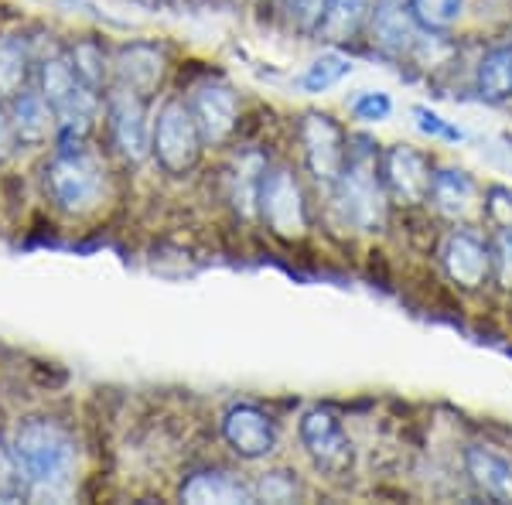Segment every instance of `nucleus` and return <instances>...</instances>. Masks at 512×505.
Wrapping results in <instances>:
<instances>
[{"instance_id":"29","label":"nucleus","mask_w":512,"mask_h":505,"mask_svg":"<svg viewBox=\"0 0 512 505\" xmlns=\"http://www.w3.org/2000/svg\"><path fill=\"white\" fill-rule=\"evenodd\" d=\"M414 117H417V127L424 130V134H431V137H444V140H461L465 134L461 130H454V127H448L437 113H431V110H424V106H417L414 110Z\"/></svg>"},{"instance_id":"2","label":"nucleus","mask_w":512,"mask_h":505,"mask_svg":"<svg viewBox=\"0 0 512 505\" xmlns=\"http://www.w3.org/2000/svg\"><path fill=\"white\" fill-rule=\"evenodd\" d=\"M106 192V171L96 154L86 147H62L45 168V195L59 205L62 212L82 215L93 212L103 202Z\"/></svg>"},{"instance_id":"17","label":"nucleus","mask_w":512,"mask_h":505,"mask_svg":"<svg viewBox=\"0 0 512 505\" xmlns=\"http://www.w3.org/2000/svg\"><path fill=\"white\" fill-rule=\"evenodd\" d=\"M475 86H478V96L489 99V103H509L512 99V41L495 45L482 55Z\"/></svg>"},{"instance_id":"12","label":"nucleus","mask_w":512,"mask_h":505,"mask_svg":"<svg viewBox=\"0 0 512 505\" xmlns=\"http://www.w3.org/2000/svg\"><path fill=\"white\" fill-rule=\"evenodd\" d=\"M117 86L134 89L140 96H151L158 89L164 76V55L158 45H147V41H134V45H123L117 55Z\"/></svg>"},{"instance_id":"15","label":"nucleus","mask_w":512,"mask_h":505,"mask_svg":"<svg viewBox=\"0 0 512 505\" xmlns=\"http://www.w3.org/2000/svg\"><path fill=\"white\" fill-rule=\"evenodd\" d=\"M181 499L195 505L205 502L233 505V502H256V492L253 485H246L233 471H198V475H192L181 485Z\"/></svg>"},{"instance_id":"14","label":"nucleus","mask_w":512,"mask_h":505,"mask_svg":"<svg viewBox=\"0 0 512 505\" xmlns=\"http://www.w3.org/2000/svg\"><path fill=\"white\" fill-rule=\"evenodd\" d=\"M444 267H448L454 284L475 291V287H482L489 280L492 256L485 250V243H478L472 233H454L448 246H444Z\"/></svg>"},{"instance_id":"25","label":"nucleus","mask_w":512,"mask_h":505,"mask_svg":"<svg viewBox=\"0 0 512 505\" xmlns=\"http://www.w3.org/2000/svg\"><path fill=\"white\" fill-rule=\"evenodd\" d=\"M21 495H24V482H21L18 454H14V444H7V437L0 434V502H18Z\"/></svg>"},{"instance_id":"20","label":"nucleus","mask_w":512,"mask_h":505,"mask_svg":"<svg viewBox=\"0 0 512 505\" xmlns=\"http://www.w3.org/2000/svg\"><path fill=\"white\" fill-rule=\"evenodd\" d=\"M407 11L417 28L451 31L465 14V0H407Z\"/></svg>"},{"instance_id":"31","label":"nucleus","mask_w":512,"mask_h":505,"mask_svg":"<svg viewBox=\"0 0 512 505\" xmlns=\"http://www.w3.org/2000/svg\"><path fill=\"white\" fill-rule=\"evenodd\" d=\"M495 253H499V263L512 273V226H502L499 239H495Z\"/></svg>"},{"instance_id":"3","label":"nucleus","mask_w":512,"mask_h":505,"mask_svg":"<svg viewBox=\"0 0 512 505\" xmlns=\"http://www.w3.org/2000/svg\"><path fill=\"white\" fill-rule=\"evenodd\" d=\"M376 175L379 171L369 151H355L345 157L342 175L332 181L335 212L342 215L345 226L369 233L383 222V185Z\"/></svg>"},{"instance_id":"9","label":"nucleus","mask_w":512,"mask_h":505,"mask_svg":"<svg viewBox=\"0 0 512 505\" xmlns=\"http://www.w3.org/2000/svg\"><path fill=\"white\" fill-rule=\"evenodd\" d=\"M301 144H304V161H308L311 175L318 181H325V185H332V181L342 175L345 168V134L342 127L325 117V113H308L301 123Z\"/></svg>"},{"instance_id":"28","label":"nucleus","mask_w":512,"mask_h":505,"mask_svg":"<svg viewBox=\"0 0 512 505\" xmlns=\"http://www.w3.org/2000/svg\"><path fill=\"white\" fill-rule=\"evenodd\" d=\"M325 7H328V0H291L294 21L301 24L304 31H318L321 18H325Z\"/></svg>"},{"instance_id":"5","label":"nucleus","mask_w":512,"mask_h":505,"mask_svg":"<svg viewBox=\"0 0 512 505\" xmlns=\"http://www.w3.org/2000/svg\"><path fill=\"white\" fill-rule=\"evenodd\" d=\"M106 123H110V140L127 161H144L154 144V127L147 120V96L134 93L127 86H113L106 96Z\"/></svg>"},{"instance_id":"4","label":"nucleus","mask_w":512,"mask_h":505,"mask_svg":"<svg viewBox=\"0 0 512 505\" xmlns=\"http://www.w3.org/2000/svg\"><path fill=\"white\" fill-rule=\"evenodd\" d=\"M202 144L205 140L195 123L192 106L181 103V99L164 103L158 113V123H154V144H151V151L161 161V168L171 171V175L192 171L198 154H202Z\"/></svg>"},{"instance_id":"19","label":"nucleus","mask_w":512,"mask_h":505,"mask_svg":"<svg viewBox=\"0 0 512 505\" xmlns=\"http://www.w3.org/2000/svg\"><path fill=\"white\" fill-rule=\"evenodd\" d=\"M431 198L444 215H465L475 205V181L458 168H444L434 175Z\"/></svg>"},{"instance_id":"18","label":"nucleus","mask_w":512,"mask_h":505,"mask_svg":"<svg viewBox=\"0 0 512 505\" xmlns=\"http://www.w3.org/2000/svg\"><path fill=\"white\" fill-rule=\"evenodd\" d=\"M379 0H328L325 18L318 24V35L328 41H349L355 31L373 18Z\"/></svg>"},{"instance_id":"24","label":"nucleus","mask_w":512,"mask_h":505,"mask_svg":"<svg viewBox=\"0 0 512 505\" xmlns=\"http://www.w3.org/2000/svg\"><path fill=\"white\" fill-rule=\"evenodd\" d=\"M72 69H76V76L86 82L89 89H103V79H106V55L103 48L96 45V41H79L76 48H72Z\"/></svg>"},{"instance_id":"13","label":"nucleus","mask_w":512,"mask_h":505,"mask_svg":"<svg viewBox=\"0 0 512 505\" xmlns=\"http://www.w3.org/2000/svg\"><path fill=\"white\" fill-rule=\"evenodd\" d=\"M11 123L18 130V140L28 147H38L59 134V117H55L52 103L41 93H31V89H21V93L11 96Z\"/></svg>"},{"instance_id":"10","label":"nucleus","mask_w":512,"mask_h":505,"mask_svg":"<svg viewBox=\"0 0 512 505\" xmlns=\"http://www.w3.org/2000/svg\"><path fill=\"white\" fill-rule=\"evenodd\" d=\"M379 175H383L386 192L396 195L400 202H424V198H431L434 171L427 164V157L414 151V147H390Z\"/></svg>"},{"instance_id":"16","label":"nucleus","mask_w":512,"mask_h":505,"mask_svg":"<svg viewBox=\"0 0 512 505\" xmlns=\"http://www.w3.org/2000/svg\"><path fill=\"white\" fill-rule=\"evenodd\" d=\"M468 478L482 495L495 502H512V465L489 447H468L465 451Z\"/></svg>"},{"instance_id":"8","label":"nucleus","mask_w":512,"mask_h":505,"mask_svg":"<svg viewBox=\"0 0 512 505\" xmlns=\"http://www.w3.org/2000/svg\"><path fill=\"white\" fill-rule=\"evenodd\" d=\"M222 437H226V444L246 461L270 458L280 444L274 417L263 413L260 407H253V403H236V407L222 417Z\"/></svg>"},{"instance_id":"30","label":"nucleus","mask_w":512,"mask_h":505,"mask_svg":"<svg viewBox=\"0 0 512 505\" xmlns=\"http://www.w3.org/2000/svg\"><path fill=\"white\" fill-rule=\"evenodd\" d=\"M18 130H14V123H11V117H7L4 110H0V161H7L14 151H18Z\"/></svg>"},{"instance_id":"22","label":"nucleus","mask_w":512,"mask_h":505,"mask_svg":"<svg viewBox=\"0 0 512 505\" xmlns=\"http://www.w3.org/2000/svg\"><path fill=\"white\" fill-rule=\"evenodd\" d=\"M79 82L82 79L76 76L72 62L62 59V55H52V59L41 62V96H45L48 103H52V110H55V106H62L65 99L76 93Z\"/></svg>"},{"instance_id":"23","label":"nucleus","mask_w":512,"mask_h":505,"mask_svg":"<svg viewBox=\"0 0 512 505\" xmlns=\"http://www.w3.org/2000/svg\"><path fill=\"white\" fill-rule=\"evenodd\" d=\"M349 72H352V62L345 59V55L328 52V55H321V59H315L308 65V72L301 76V89L304 93H325V89L338 86Z\"/></svg>"},{"instance_id":"26","label":"nucleus","mask_w":512,"mask_h":505,"mask_svg":"<svg viewBox=\"0 0 512 505\" xmlns=\"http://www.w3.org/2000/svg\"><path fill=\"white\" fill-rule=\"evenodd\" d=\"M253 492H256V499H267V502H291L297 485L287 471H274V475H267L260 485H253Z\"/></svg>"},{"instance_id":"6","label":"nucleus","mask_w":512,"mask_h":505,"mask_svg":"<svg viewBox=\"0 0 512 505\" xmlns=\"http://www.w3.org/2000/svg\"><path fill=\"white\" fill-rule=\"evenodd\" d=\"M297 434H301L304 451L311 454L318 471H325V475H345L352 468V441L335 413L308 410L301 417Z\"/></svg>"},{"instance_id":"1","label":"nucleus","mask_w":512,"mask_h":505,"mask_svg":"<svg viewBox=\"0 0 512 505\" xmlns=\"http://www.w3.org/2000/svg\"><path fill=\"white\" fill-rule=\"evenodd\" d=\"M24 495L35 502H65L76 488V441L62 424L31 417L14 437Z\"/></svg>"},{"instance_id":"11","label":"nucleus","mask_w":512,"mask_h":505,"mask_svg":"<svg viewBox=\"0 0 512 505\" xmlns=\"http://www.w3.org/2000/svg\"><path fill=\"white\" fill-rule=\"evenodd\" d=\"M188 106H192L195 123H198V130H202L205 144H222V140L236 130L239 99L226 82H205V86H198Z\"/></svg>"},{"instance_id":"27","label":"nucleus","mask_w":512,"mask_h":505,"mask_svg":"<svg viewBox=\"0 0 512 505\" xmlns=\"http://www.w3.org/2000/svg\"><path fill=\"white\" fill-rule=\"evenodd\" d=\"M352 113L355 120H366V123H379L393 113V103L386 93H362L359 99L352 103Z\"/></svg>"},{"instance_id":"21","label":"nucleus","mask_w":512,"mask_h":505,"mask_svg":"<svg viewBox=\"0 0 512 505\" xmlns=\"http://www.w3.org/2000/svg\"><path fill=\"white\" fill-rule=\"evenodd\" d=\"M24 79H28V48L21 38L4 35L0 38V96L21 93Z\"/></svg>"},{"instance_id":"7","label":"nucleus","mask_w":512,"mask_h":505,"mask_svg":"<svg viewBox=\"0 0 512 505\" xmlns=\"http://www.w3.org/2000/svg\"><path fill=\"white\" fill-rule=\"evenodd\" d=\"M260 212L267 219V226L277 236H301L308 229V212H304V195L301 185L294 181V175L287 168L263 171L260 181Z\"/></svg>"}]
</instances>
